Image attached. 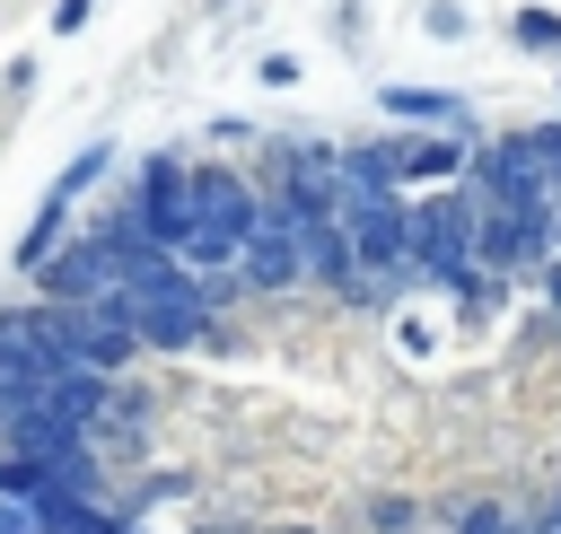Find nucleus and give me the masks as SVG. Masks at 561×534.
<instances>
[{
	"label": "nucleus",
	"mask_w": 561,
	"mask_h": 534,
	"mask_svg": "<svg viewBox=\"0 0 561 534\" xmlns=\"http://www.w3.org/2000/svg\"><path fill=\"white\" fill-rule=\"evenodd\" d=\"M131 254H140V245H123V236H88V245H70L61 263H35V271L53 280L61 306H114L123 280H131Z\"/></svg>",
	"instance_id": "f257e3e1"
},
{
	"label": "nucleus",
	"mask_w": 561,
	"mask_h": 534,
	"mask_svg": "<svg viewBox=\"0 0 561 534\" xmlns=\"http://www.w3.org/2000/svg\"><path fill=\"white\" fill-rule=\"evenodd\" d=\"M342 166H359V175H377V184H447L456 166H465V149L456 140H377V149H351Z\"/></svg>",
	"instance_id": "f03ea898"
},
{
	"label": "nucleus",
	"mask_w": 561,
	"mask_h": 534,
	"mask_svg": "<svg viewBox=\"0 0 561 534\" xmlns=\"http://www.w3.org/2000/svg\"><path fill=\"white\" fill-rule=\"evenodd\" d=\"M386 114L394 123H456V96H438V88H386Z\"/></svg>",
	"instance_id": "7ed1b4c3"
},
{
	"label": "nucleus",
	"mask_w": 561,
	"mask_h": 534,
	"mask_svg": "<svg viewBox=\"0 0 561 534\" xmlns=\"http://www.w3.org/2000/svg\"><path fill=\"white\" fill-rule=\"evenodd\" d=\"M61 210H70V193L53 184V201L35 210V228H26V245H18V263H26V271H35V263H53V236H61Z\"/></svg>",
	"instance_id": "20e7f679"
},
{
	"label": "nucleus",
	"mask_w": 561,
	"mask_h": 534,
	"mask_svg": "<svg viewBox=\"0 0 561 534\" xmlns=\"http://www.w3.org/2000/svg\"><path fill=\"white\" fill-rule=\"evenodd\" d=\"M517 44H535V53H561V18H552V9H517Z\"/></svg>",
	"instance_id": "39448f33"
},
{
	"label": "nucleus",
	"mask_w": 561,
	"mask_h": 534,
	"mask_svg": "<svg viewBox=\"0 0 561 534\" xmlns=\"http://www.w3.org/2000/svg\"><path fill=\"white\" fill-rule=\"evenodd\" d=\"M465 534H517V525H508L500 508H473V516H465Z\"/></svg>",
	"instance_id": "423d86ee"
},
{
	"label": "nucleus",
	"mask_w": 561,
	"mask_h": 534,
	"mask_svg": "<svg viewBox=\"0 0 561 534\" xmlns=\"http://www.w3.org/2000/svg\"><path fill=\"white\" fill-rule=\"evenodd\" d=\"M79 18H88V0H61V9H53V35H70Z\"/></svg>",
	"instance_id": "0eeeda50"
},
{
	"label": "nucleus",
	"mask_w": 561,
	"mask_h": 534,
	"mask_svg": "<svg viewBox=\"0 0 561 534\" xmlns=\"http://www.w3.org/2000/svg\"><path fill=\"white\" fill-rule=\"evenodd\" d=\"M543 289H552V306H561V263H543Z\"/></svg>",
	"instance_id": "6e6552de"
}]
</instances>
